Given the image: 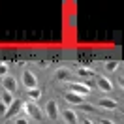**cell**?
<instances>
[{"label":"cell","instance_id":"obj_11","mask_svg":"<svg viewBox=\"0 0 124 124\" xmlns=\"http://www.w3.org/2000/svg\"><path fill=\"white\" fill-rule=\"evenodd\" d=\"M21 105H23V101H21V100H15V101H13V103L8 107L6 116H17V115H19V111H21Z\"/></svg>","mask_w":124,"mask_h":124},{"label":"cell","instance_id":"obj_4","mask_svg":"<svg viewBox=\"0 0 124 124\" xmlns=\"http://www.w3.org/2000/svg\"><path fill=\"white\" fill-rule=\"evenodd\" d=\"M2 86H4V90L9 94H13L17 90V79L13 77V75H6V77H2Z\"/></svg>","mask_w":124,"mask_h":124},{"label":"cell","instance_id":"obj_1","mask_svg":"<svg viewBox=\"0 0 124 124\" xmlns=\"http://www.w3.org/2000/svg\"><path fill=\"white\" fill-rule=\"evenodd\" d=\"M21 111H24V115L26 116H32L34 120H41L43 118V113H41V109L36 105V103H32V101H23V105H21Z\"/></svg>","mask_w":124,"mask_h":124},{"label":"cell","instance_id":"obj_7","mask_svg":"<svg viewBox=\"0 0 124 124\" xmlns=\"http://www.w3.org/2000/svg\"><path fill=\"white\" fill-rule=\"evenodd\" d=\"M96 85H98V88H100L101 92H113V83L109 81L107 77H98L96 79Z\"/></svg>","mask_w":124,"mask_h":124},{"label":"cell","instance_id":"obj_3","mask_svg":"<svg viewBox=\"0 0 124 124\" xmlns=\"http://www.w3.org/2000/svg\"><path fill=\"white\" fill-rule=\"evenodd\" d=\"M23 85L26 90L28 88H38V77L30 70H23Z\"/></svg>","mask_w":124,"mask_h":124},{"label":"cell","instance_id":"obj_18","mask_svg":"<svg viewBox=\"0 0 124 124\" xmlns=\"http://www.w3.org/2000/svg\"><path fill=\"white\" fill-rule=\"evenodd\" d=\"M15 124H28L26 116H15Z\"/></svg>","mask_w":124,"mask_h":124},{"label":"cell","instance_id":"obj_15","mask_svg":"<svg viewBox=\"0 0 124 124\" xmlns=\"http://www.w3.org/2000/svg\"><path fill=\"white\" fill-rule=\"evenodd\" d=\"M116 68H120V64L116 60H109V62H105V70L107 71H116Z\"/></svg>","mask_w":124,"mask_h":124},{"label":"cell","instance_id":"obj_13","mask_svg":"<svg viewBox=\"0 0 124 124\" xmlns=\"http://www.w3.org/2000/svg\"><path fill=\"white\" fill-rule=\"evenodd\" d=\"M0 101H2L6 107H9V105L15 101V98H13V94H9V92H6V90H4V92L0 94Z\"/></svg>","mask_w":124,"mask_h":124},{"label":"cell","instance_id":"obj_19","mask_svg":"<svg viewBox=\"0 0 124 124\" xmlns=\"http://www.w3.org/2000/svg\"><path fill=\"white\" fill-rule=\"evenodd\" d=\"M6 113H8V107H6V105H4L2 101H0V115H4V116H6Z\"/></svg>","mask_w":124,"mask_h":124},{"label":"cell","instance_id":"obj_8","mask_svg":"<svg viewBox=\"0 0 124 124\" xmlns=\"http://www.w3.org/2000/svg\"><path fill=\"white\" fill-rule=\"evenodd\" d=\"M54 79H56V81H62V83H71V73H70V70H66V68H58V70L54 71Z\"/></svg>","mask_w":124,"mask_h":124},{"label":"cell","instance_id":"obj_14","mask_svg":"<svg viewBox=\"0 0 124 124\" xmlns=\"http://www.w3.org/2000/svg\"><path fill=\"white\" fill-rule=\"evenodd\" d=\"M77 75H79V77H85L86 81H88V79L94 77V71L88 70V68H79V70H77Z\"/></svg>","mask_w":124,"mask_h":124},{"label":"cell","instance_id":"obj_12","mask_svg":"<svg viewBox=\"0 0 124 124\" xmlns=\"http://www.w3.org/2000/svg\"><path fill=\"white\" fill-rule=\"evenodd\" d=\"M41 98V90H39V86L38 88H28L26 90V100L32 101V103H36V100H39Z\"/></svg>","mask_w":124,"mask_h":124},{"label":"cell","instance_id":"obj_5","mask_svg":"<svg viewBox=\"0 0 124 124\" xmlns=\"http://www.w3.org/2000/svg\"><path fill=\"white\" fill-rule=\"evenodd\" d=\"M58 113H60V111H58V105H56V101H54V100H49V101L45 103V111H43V115L49 116L51 120H54V118L58 116Z\"/></svg>","mask_w":124,"mask_h":124},{"label":"cell","instance_id":"obj_2","mask_svg":"<svg viewBox=\"0 0 124 124\" xmlns=\"http://www.w3.org/2000/svg\"><path fill=\"white\" fill-rule=\"evenodd\" d=\"M68 92H73V94H79V96H88L90 94V88L85 85V83H68Z\"/></svg>","mask_w":124,"mask_h":124},{"label":"cell","instance_id":"obj_21","mask_svg":"<svg viewBox=\"0 0 124 124\" xmlns=\"http://www.w3.org/2000/svg\"><path fill=\"white\" fill-rule=\"evenodd\" d=\"M83 124H94L92 120H88V118H85V120H83Z\"/></svg>","mask_w":124,"mask_h":124},{"label":"cell","instance_id":"obj_20","mask_svg":"<svg viewBox=\"0 0 124 124\" xmlns=\"http://www.w3.org/2000/svg\"><path fill=\"white\" fill-rule=\"evenodd\" d=\"M100 124H113V122H111V120H107V118H103V120H101Z\"/></svg>","mask_w":124,"mask_h":124},{"label":"cell","instance_id":"obj_9","mask_svg":"<svg viewBox=\"0 0 124 124\" xmlns=\"http://www.w3.org/2000/svg\"><path fill=\"white\" fill-rule=\"evenodd\" d=\"M98 105H100V109H105V111H115V109L118 107L116 100H111V98H101V100L98 101Z\"/></svg>","mask_w":124,"mask_h":124},{"label":"cell","instance_id":"obj_10","mask_svg":"<svg viewBox=\"0 0 124 124\" xmlns=\"http://www.w3.org/2000/svg\"><path fill=\"white\" fill-rule=\"evenodd\" d=\"M64 100L68 101V103H71V105H81L85 98L79 96V94H73V92H66V94H64Z\"/></svg>","mask_w":124,"mask_h":124},{"label":"cell","instance_id":"obj_6","mask_svg":"<svg viewBox=\"0 0 124 124\" xmlns=\"http://www.w3.org/2000/svg\"><path fill=\"white\" fill-rule=\"evenodd\" d=\"M58 116H62L66 124H77L79 122V116H77V113H75L73 109H66V111H62Z\"/></svg>","mask_w":124,"mask_h":124},{"label":"cell","instance_id":"obj_17","mask_svg":"<svg viewBox=\"0 0 124 124\" xmlns=\"http://www.w3.org/2000/svg\"><path fill=\"white\" fill-rule=\"evenodd\" d=\"M79 107H81V111H85V113H94V111H96V109H94L92 105H88V103H81Z\"/></svg>","mask_w":124,"mask_h":124},{"label":"cell","instance_id":"obj_16","mask_svg":"<svg viewBox=\"0 0 124 124\" xmlns=\"http://www.w3.org/2000/svg\"><path fill=\"white\" fill-rule=\"evenodd\" d=\"M8 71H9L8 64H6V62H0V77H6V75H8Z\"/></svg>","mask_w":124,"mask_h":124}]
</instances>
